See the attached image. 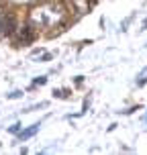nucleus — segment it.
Here are the masks:
<instances>
[{
    "label": "nucleus",
    "instance_id": "f257e3e1",
    "mask_svg": "<svg viewBox=\"0 0 147 155\" xmlns=\"http://www.w3.org/2000/svg\"><path fill=\"white\" fill-rule=\"evenodd\" d=\"M37 129H39V124H33L31 129H27L25 133H21V139H29L31 135H35V133H37Z\"/></svg>",
    "mask_w": 147,
    "mask_h": 155
},
{
    "label": "nucleus",
    "instance_id": "f03ea898",
    "mask_svg": "<svg viewBox=\"0 0 147 155\" xmlns=\"http://www.w3.org/2000/svg\"><path fill=\"white\" fill-rule=\"evenodd\" d=\"M143 29H147V21H145V23H143Z\"/></svg>",
    "mask_w": 147,
    "mask_h": 155
}]
</instances>
